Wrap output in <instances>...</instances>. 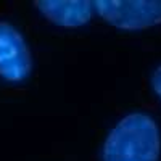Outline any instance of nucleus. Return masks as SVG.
I'll return each mask as SVG.
<instances>
[{
	"label": "nucleus",
	"instance_id": "nucleus-4",
	"mask_svg": "<svg viewBox=\"0 0 161 161\" xmlns=\"http://www.w3.org/2000/svg\"><path fill=\"white\" fill-rule=\"evenodd\" d=\"M36 8L53 24L61 28H79L89 23L93 10V2L76 0V2H60V0H36Z\"/></svg>",
	"mask_w": 161,
	"mask_h": 161
},
{
	"label": "nucleus",
	"instance_id": "nucleus-2",
	"mask_svg": "<svg viewBox=\"0 0 161 161\" xmlns=\"http://www.w3.org/2000/svg\"><path fill=\"white\" fill-rule=\"evenodd\" d=\"M93 7L106 23L119 29L139 31L161 24V0H95Z\"/></svg>",
	"mask_w": 161,
	"mask_h": 161
},
{
	"label": "nucleus",
	"instance_id": "nucleus-1",
	"mask_svg": "<svg viewBox=\"0 0 161 161\" xmlns=\"http://www.w3.org/2000/svg\"><path fill=\"white\" fill-rule=\"evenodd\" d=\"M158 126L143 113L124 116L103 145V161H158Z\"/></svg>",
	"mask_w": 161,
	"mask_h": 161
},
{
	"label": "nucleus",
	"instance_id": "nucleus-3",
	"mask_svg": "<svg viewBox=\"0 0 161 161\" xmlns=\"http://www.w3.org/2000/svg\"><path fill=\"white\" fill-rule=\"evenodd\" d=\"M31 69V52L23 36L10 23L0 21V76L8 82H23Z\"/></svg>",
	"mask_w": 161,
	"mask_h": 161
},
{
	"label": "nucleus",
	"instance_id": "nucleus-5",
	"mask_svg": "<svg viewBox=\"0 0 161 161\" xmlns=\"http://www.w3.org/2000/svg\"><path fill=\"white\" fill-rule=\"evenodd\" d=\"M152 86H153V90L156 92V95L161 98V66H158V68L153 71Z\"/></svg>",
	"mask_w": 161,
	"mask_h": 161
}]
</instances>
